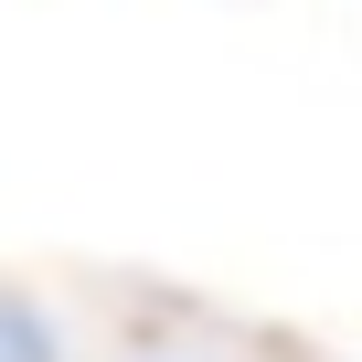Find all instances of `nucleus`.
Segmentation results:
<instances>
[{"instance_id": "nucleus-1", "label": "nucleus", "mask_w": 362, "mask_h": 362, "mask_svg": "<svg viewBox=\"0 0 362 362\" xmlns=\"http://www.w3.org/2000/svg\"><path fill=\"white\" fill-rule=\"evenodd\" d=\"M0 362H54V341H43V320L22 298H0Z\"/></svg>"}]
</instances>
